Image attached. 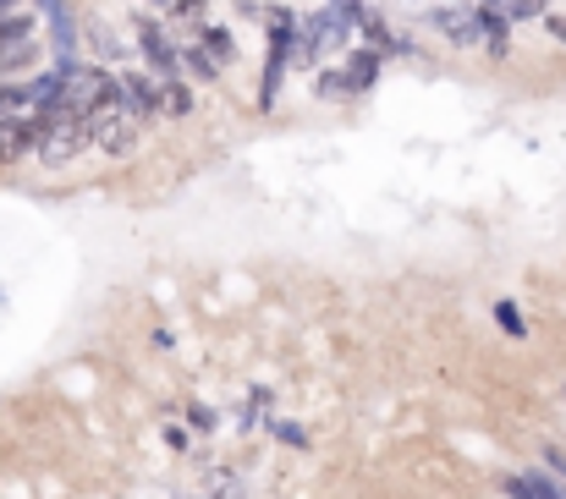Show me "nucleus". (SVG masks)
<instances>
[{
	"instance_id": "1",
	"label": "nucleus",
	"mask_w": 566,
	"mask_h": 499,
	"mask_svg": "<svg viewBox=\"0 0 566 499\" xmlns=\"http://www.w3.org/2000/svg\"><path fill=\"white\" fill-rule=\"evenodd\" d=\"M83 138H88L83 116H55V121L39 132V144H33V149H39V160H44V166H66V160L83 149Z\"/></svg>"
},
{
	"instance_id": "2",
	"label": "nucleus",
	"mask_w": 566,
	"mask_h": 499,
	"mask_svg": "<svg viewBox=\"0 0 566 499\" xmlns=\"http://www.w3.org/2000/svg\"><path fill=\"white\" fill-rule=\"evenodd\" d=\"M111 99V77L105 72H66V116H83V110H99Z\"/></svg>"
},
{
	"instance_id": "3",
	"label": "nucleus",
	"mask_w": 566,
	"mask_h": 499,
	"mask_svg": "<svg viewBox=\"0 0 566 499\" xmlns=\"http://www.w3.org/2000/svg\"><path fill=\"white\" fill-rule=\"evenodd\" d=\"M33 144H39V127H33L28 116H0V166L28 160V155H33Z\"/></svg>"
},
{
	"instance_id": "4",
	"label": "nucleus",
	"mask_w": 566,
	"mask_h": 499,
	"mask_svg": "<svg viewBox=\"0 0 566 499\" xmlns=\"http://www.w3.org/2000/svg\"><path fill=\"white\" fill-rule=\"evenodd\" d=\"M94 138H99L105 155H127L133 138H138V127H133L127 116H99V121H94Z\"/></svg>"
},
{
	"instance_id": "5",
	"label": "nucleus",
	"mask_w": 566,
	"mask_h": 499,
	"mask_svg": "<svg viewBox=\"0 0 566 499\" xmlns=\"http://www.w3.org/2000/svg\"><path fill=\"white\" fill-rule=\"evenodd\" d=\"M434 22L451 33V39H479V11L468 6V11H451V6H440L434 11Z\"/></svg>"
},
{
	"instance_id": "6",
	"label": "nucleus",
	"mask_w": 566,
	"mask_h": 499,
	"mask_svg": "<svg viewBox=\"0 0 566 499\" xmlns=\"http://www.w3.org/2000/svg\"><path fill=\"white\" fill-rule=\"evenodd\" d=\"M506 489H512V499H566L562 489H556L551 478H539V473H523V478H512Z\"/></svg>"
},
{
	"instance_id": "7",
	"label": "nucleus",
	"mask_w": 566,
	"mask_h": 499,
	"mask_svg": "<svg viewBox=\"0 0 566 499\" xmlns=\"http://www.w3.org/2000/svg\"><path fill=\"white\" fill-rule=\"evenodd\" d=\"M490 11L501 22H528V17H545V0H490Z\"/></svg>"
},
{
	"instance_id": "8",
	"label": "nucleus",
	"mask_w": 566,
	"mask_h": 499,
	"mask_svg": "<svg viewBox=\"0 0 566 499\" xmlns=\"http://www.w3.org/2000/svg\"><path fill=\"white\" fill-rule=\"evenodd\" d=\"M33 28H28V17H0V50H11V44H22Z\"/></svg>"
},
{
	"instance_id": "9",
	"label": "nucleus",
	"mask_w": 566,
	"mask_h": 499,
	"mask_svg": "<svg viewBox=\"0 0 566 499\" xmlns=\"http://www.w3.org/2000/svg\"><path fill=\"white\" fill-rule=\"evenodd\" d=\"M127 94H133V105H144V110H160V94H155V83H144V77H127Z\"/></svg>"
},
{
	"instance_id": "10",
	"label": "nucleus",
	"mask_w": 566,
	"mask_h": 499,
	"mask_svg": "<svg viewBox=\"0 0 566 499\" xmlns=\"http://www.w3.org/2000/svg\"><path fill=\"white\" fill-rule=\"evenodd\" d=\"M28 105V88H17V83H0V116H17Z\"/></svg>"
},
{
	"instance_id": "11",
	"label": "nucleus",
	"mask_w": 566,
	"mask_h": 499,
	"mask_svg": "<svg viewBox=\"0 0 566 499\" xmlns=\"http://www.w3.org/2000/svg\"><path fill=\"white\" fill-rule=\"evenodd\" d=\"M495 319H501V330L506 335H523V314H517L512 302H501V308H495Z\"/></svg>"
},
{
	"instance_id": "12",
	"label": "nucleus",
	"mask_w": 566,
	"mask_h": 499,
	"mask_svg": "<svg viewBox=\"0 0 566 499\" xmlns=\"http://www.w3.org/2000/svg\"><path fill=\"white\" fill-rule=\"evenodd\" d=\"M144 44H149V61H160V66H171V44H166L160 33H149Z\"/></svg>"
},
{
	"instance_id": "13",
	"label": "nucleus",
	"mask_w": 566,
	"mask_h": 499,
	"mask_svg": "<svg viewBox=\"0 0 566 499\" xmlns=\"http://www.w3.org/2000/svg\"><path fill=\"white\" fill-rule=\"evenodd\" d=\"M545 28H551V39H562L566 44V17H545Z\"/></svg>"
},
{
	"instance_id": "14",
	"label": "nucleus",
	"mask_w": 566,
	"mask_h": 499,
	"mask_svg": "<svg viewBox=\"0 0 566 499\" xmlns=\"http://www.w3.org/2000/svg\"><path fill=\"white\" fill-rule=\"evenodd\" d=\"M6 6H11V0H0V17H6Z\"/></svg>"
}]
</instances>
